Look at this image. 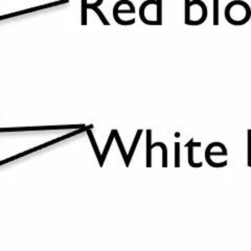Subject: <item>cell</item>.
I'll list each match as a JSON object with an SVG mask.
<instances>
[{
    "label": "cell",
    "instance_id": "9c48e42d",
    "mask_svg": "<svg viewBox=\"0 0 251 251\" xmlns=\"http://www.w3.org/2000/svg\"><path fill=\"white\" fill-rule=\"evenodd\" d=\"M114 136H115V138H116V140H117V145H119L121 153H122V155H123V158H124V160H125V162H126V166L129 167V163H128V153L126 152L125 147H124V145H123V143H122V139H121V137H120V135H119V132H117L116 130H114Z\"/></svg>",
    "mask_w": 251,
    "mask_h": 251
},
{
    "label": "cell",
    "instance_id": "277c9868",
    "mask_svg": "<svg viewBox=\"0 0 251 251\" xmlns=\"http://www.w3.org/2000/svg\"><path fill=\"white\" fill-rule=\"evenodd\" d=\"M205 160L208 163V166L211 168H224L228 164L227 161V152L226 147L222 144L219 143V141H214V143H210L206 149H205Z\"/></svg>",
    "mask_w": 251,
    "mask_h": 251
},
{
    "label": "cell",
    "instance_id": "30bf717a",
    "mask_svg": "<svg viewBox=\"0 0 251 251\" xmlns=\"http://www.w3.org/2000/svg\"><path fill=\"white\" fill-rule=\"evenodd\" d=\"M247 133V164L251 168V129H249Z\"/></svg>",
    "mask_w": 251,
    "mask_h": 251
},
{
    "label": "cell",
    "instance_id": "8fae6325",
    "mask_svg": "<svg viewBox=\"0 0 251 251\" xmlns=\"http://www.w3.org/2000/svg\"><path fill=\"white\" fill-rule=\"evenodd\" d=\"M220 0H214V25H219Z\"/></svg>",
    "mask_w": 251,
    "mask_h": 251
},
{
    "label": "cell",
    "instance_id": "7a4b0ae2",
    "mask_svg": "<svg viewBox=\"0 0 251 251\" xmlns=\"http://www.w3.org/2000/svg\"><path fill=\"white\" fill-rule=\"evenodd\" d=\"M207 16V5L202 0H184V23L186 25H201L206 21Z\"/></svg>",
    "mask_w": 251,
    "mask_h": 251
},
{
    "label": "cell",
    "instance_id": "8992f818",
    "mask_svg": "<svg viewBox=\"0 0 251 251\" xmlns=\"http://www.w3.org/2000/svg\"><path fill=\"white\" fill-rule=\"evenodd\" d=\"M201 146H202L201 143H195L194 138H192L185 145V148H187V161L192 168L199 169L203 167V162L202 161L199 162L197 161V159H196V151H195L196 148H200Z\"/></svg>",
    "mask_w": 251,
    "mask_h": 251
},
{
    "label": "cell",
    "instance_id": "52a82bcc",
    "mask_svg": "<svg viewBox=\"0 0 251 251\" xmlns=\"http://www.w3.org/2000/svg\"><path fill=\"white\" fill-rule=\"evenodd\" d=\"M162 143L161 141H156V143H152V130L148 129L146 132V148H147V167H152V150L155 147L160 146Z\"/></svg>",
    "mask_w": 251,
    "mask_h": 251
},
{
    "label": "cell",
    "instance_id": "4fadbf2b",
    "mask_svg": "<svg viewBox=\"0 0 251 251\" xmlns=\"http://www.w3.org/2000/svg\"><path fill=\"white\" fill-rule=\"evenodd\" d=\"M101 1H103V0H87V4H88V6L94 7V6L100 4Z\"/></svg>",
    "mask_w": 251,
    "mask_h": 251
},
{
    "label": "cell",
    "instance_id": "3957f363",
    "mask_svg": "<svg viewBox=\"0 0 251 251\" xmlns=\"http://www.w3.org/2000/svg\"><path fill=\"white\" fill-rule=\"evenodd\" d=\"M162 0H146L139 6L140 20L147 25H161L163 21Z\"/></svg>",
    "mask_w": 251,
    "mask_h": 251
},
{
    "label": "cell",
    "instance_id": "ba28073f",
    "mask_svg": "<svg viewBox=\"0 0 251 251\" xmlns=\"http://www.w3.org/2000/svg\"><path fill=\"white\" fill-rule=\"evenodd\" d=\"M143 133H144V130H143V129H139V130H137V132H136L134 140H133V144H132L131 149H130V152L128 153V163H129V164H130V162H131L133 154H134V152H135V150H136V147H137V145H138V141H139V139H140V137H141V134H143Z\"/></svg>",
    "mask_w": 251,
    "mask_h": 251
},
{
    "label": "cell",
    "instance_id": "6da1fadb",
    "mask_svg": "<svg viewBox=\"0 0 251 251\" xmlns=\"http://www.w3.org/2000/svg\"><path fill=\"white\" fill-rule=\"evenodd\" d=\"M226 21L231 25H244L251 19V7L244 0H232L224 10Z\"/></svg>",
    "mask_w": 251,
    "mask_h": 251
},
{
    "label": "cell",
    "instance_id": "5b68a950",
    "mask_svg": "<svg viewBox=\"0 0 251 251\" xmlns=\"http://www.w3.org/2000/svg\"><path fill=\"white\" fill-rule=\"evenodd\" d=\"M136 9L130 0H120L114 5L113 17L115 21L121 25H134Z\"/></svg>",
    "mask_w": 251,
    "mask_h": 251
},
{
    "label": "cell",
    "instance_id": "7c38bea8",
    "mask_svg": "<svg viewBox=\"0 0 251 251\" xmlns=\"http://www.w3.org/2000/svg\"><path fill=\"white\" fill-rule=\"evenodd\" d=\"M175 168H180V143H175Z\"/></svg>",
    "mask_w": 251,
    "mask_h": 251
}]
</instances>
